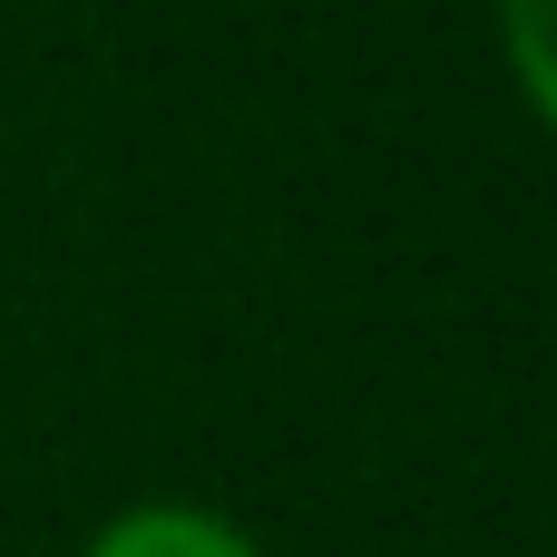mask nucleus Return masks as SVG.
I'll use <instances>...</instances> for the list:
<instances>
[{
	"label": "nucleus",
	"mask_w": 557,
	"mask_h": 557,
	"mask_svg": "<svg viewBox=\"0 0 557 557\" xmlns=\"http://www.w3.org/2000/svg\"><path fill=\"white\" fill-rule=\"evenodd\" d=\"M88 557H264L235 519H215V509H186V499H147V509H127V519H108Z\"/></svg>",
	"instance_id": "1"
},
{
	"label": "nucleus",
	"mask_w": 557,
	"mask_h": 557,
	"mask_svg": "<svg viewBox=\"0 0 557 557\" xmlns=\"http://www.w3.org/2000/svg\"><path fill=\"white\" fill-rule=\"evenodd\" d=\"M499 39H509L519 88L557 117V0H499Z\"/></svg>",
	"instance_id": "2"
}]
</instances>
